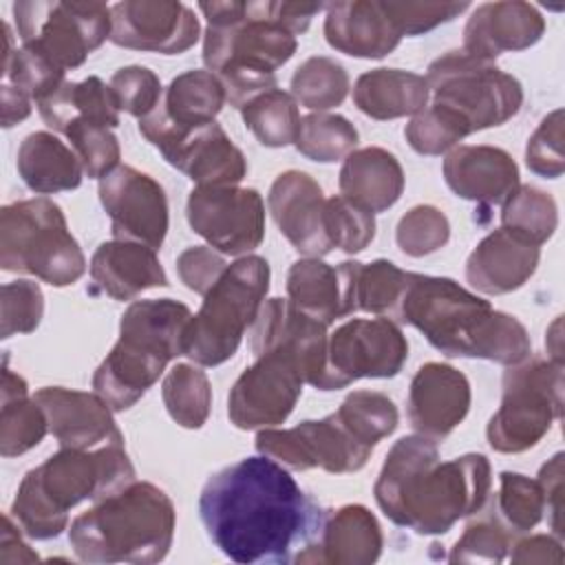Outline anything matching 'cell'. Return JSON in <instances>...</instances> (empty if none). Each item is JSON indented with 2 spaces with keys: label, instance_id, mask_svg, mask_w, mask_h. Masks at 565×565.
Masks as SVG:
<instances>
[{
  "label": "cell",
  "instance_id": "26",
  "mask_svg": "<svg viewBox=\"0 0 565 565\" xmlns=\"http://www.w3.org/2000/svg\"><path fill=\"white\" fill-rule=\"evenodd\" d=\"M545 31V20L530 2H483L466 22L463 51L481 60L494 62L508 51L534 46Z\"/></svg>",
  "mask_w": 565,
  "mask_h": 565
},
{
  "label": "cell",
  "instance_id": "37",
  "mask_svg": "<svg viewBox=\"0 0 565 565\" xmlns=\"http://www.w3.org/2000/svg\"><path fill=\"white\" fill-rule=\"evenodd\" d=\"M287 296L298 311L327 327L340 318V276L320 258H300L289 267Z\"/></svg>",
  "mask_w": 565,
  "mask_h": 565
},
{
  "label": "cell",
  "instance_id": "48",
  "mask_svg": "<svg viewBox=\"0 0 565 565\" xmlns=\"http://www.w3.org/2000/svg\"><path fill=\"white\" fill-rule=\"evenodd\" d=\"M324 232L333 247L358 254L375 236V216L342 194L331 196L324 203Z\"/></svg>",
  "mask_w": 565,
  "mask_h": 565
},
{
  "label": "cell",
  "instance_id": "59",
  "mask_svg": "<svg viewBox=\"0 0 565 565\" xmlns=\"http://www.w3.org/2000/svg\"><path fill=\"white\" fill-rule=\"evenodd\" d=\"M0 95H2V104L0 106H2V126L4 128H11L18 121L29 117L31 102H33L29 95H24L20 88H15V86H11L7 82H2Z\"/></svg>",
  "mask_w": 565,
  "mask_h": 565
},
{
  "label": "cell",
  "instance_id": "23",
  "mask_svg": "<svg viewBox=\"0 0 565 565\" xmlns=\"http://www.w3.org/2000/svg\"><path fill=\"white\" fill-rule=\"evenodd\" d=\"M33 397L42 406L49 430L62 448L88 450L104 444H124L113 408L97 393L44 386Z\"/></svg>",
  "mask_w": 565,
  "mask_h": 565
},
{
  "label": "cell",
  "instance_id": "40",
  "mask_svg": "<svg viewBox=\"0 0 565 565\" xmlns=\"http://www.w3.org/2000/svg\"><path fill=\"white\" fill-rule=\"evenodd\" d=\"M488 508L512 536H521L534 530L545 514V503H543V492L539 481L510 470L499 475V490L490 499Z\"/></svg>",
  "mask_w": 565,
  "mask_h": 565
},
{
  "label": "cell",
  "instance_id": "36",
  "mask_svg": "<svg viewBox=\"0 0 565 565\" xmlns=\"http://www.w3.org/2000/svg\"><path fill=\"white\" fill-rule=\"evenodd\" d=\"M49 433V422L35 397H29L24 377L4 366L0 411V455L18 457L35 448Z\"/></svg>",
  "mask_w": 565,
  "mask_h": 565
},
{
  "label": "cell",
  "instance_id": "12",
  "mask_svg": "<svg viewBox=\"0 0 565 565\" xmlns=\"http://www.w3.org/2000/svg\"><path fill=\"white\" fill-rule=\"evenodd\" d=\"M22 46L60 71L77 68L110 38V7L104 2L22 0L13 4Z\"/></svg>",
  "mask_w": 565,
  "mask_h": 565
},
{
  "label": "cell",
  "instance_id": "11",
  "mask_svg": "<svg viewBox=\"0 0 565 565\" xmlns=\"http://www.w3.org/2000/svg\"><path fill=\"white\" fill-rule=\"evenodd\" d=\"M563 413V364L525 358L503 373V397L486 435L497 452H523L536 446Z\"/></svg>",
  "mask_w": 565,
  "mask_h": 565
},
{
  "label": "cell",
  "instance_id": "24",
  "mask_svg": "<svg viewBox=\"0 0 565 565\" xmlns=\"http://www.w3.org/2000/svg\"><path fill=\"white\" fill-rule=\"evenodd\" d=\"M227 102L221 79L210 71H185L166 88L159 106L139 119V132L154 141L163 135H181L212 124Z\"/></svg>",
  "mask_w": 565,
  "mask_h": 565
},
{
  "label": "cell",
  "instance_id": "30",
  "mask_svg": "<svg viewBox=\"0 0 565 565\" xmlns=\"http://www.w3.org/2000/svg\"><path fill=\"white\" fill-rule=\"evenodd\" d=\"M90 278L115 300H130L143 289L168 285L157 249L121 238L102 243L95 249L90 258Z\"/></svg>",
  "mask_w": 565,
  "mask_h": 565
},
{
  "label": "cell",
  "instance_id": "6",
  "mask_svg": "<svg viewBox=\"0 0 565 565\" xmlns=\"http://www.w3.org/2000/svg\"><path fill=\"white\" fill-rule=\"evenodd\" d=\"M174 523L172 499L154 483L132 481L75 516L68 543L84 563H159L170 552Z\"/></svg>",
  "mask_w": 565,
  "mask_h": 565
},
{
  "label": "cell",
  "instance_id": "13",
  "mask_svg": "<svg viewBox=\"0 0 565 565\" xmlns=\"http://www.w3.org/2000/svg\"><path fill=\"white\" fill-rule=\"evenodd\" d=\"M408 358V342L391 318H355L340 324L327 342L324 391L362 377H393Z\"/></svg>",
  "mask_w": 565,
  "mask_h": 565
},
{
  "label": "cell",
  "instance_id": "19",
  "mask_svg": "<svg viewBox=\"0 0 565 565\" xmlns=\"http://www.w3.org/2000/svg\"><path fill=\"white\" fill-rule=\"evenodd\" d=\"M327 324L282 298L263 302L252 329L254 358L265 351L289 353L298 362L305 382L318 391H324L327 382Z\"/></svg>",
  "mask_w": 565,
  "mask_h": 565
},
{
  "label": "cell",
  "instance_id": "33",
  "mask_svg": "<svg viewBox=\"0 0 565 565\" xmlns=\"http://www.w3.org/2000/svg\"><path fill=\"white\" fill-rule=\"evenodd\" d=\"M430 88L424 75L402 68H373L358 77L353 102L371 119H397L426 108Z\"/></svg>",
  "mask_w": 565,
  "mask_h": 565
},
{
  "label": "cell",
  "instance_id": "32",
  "mask_svg": "<svg viewBox=\"0 0 565 565\" xmlns=\"http://www.w3.org/2000/svg\"><path fill=\"white\" fill-rule=\"evenodd\" d=\"M338 276L340 316L364 311L393 318L408 280V271L399 269L395 263L384 258L371 263H340Z\"/></svg>",
  "mask_w": 565,
  "mask_h": 565
},
{
  "label": "cell",
  "instance_id": "57",
  "mask_svg": "<svg viewBox=\"0 0 565 565\" xmlns=\"http://www.w3.org/2000/svg\"><path fill=\"white\" fill-rule=\"evenodd\" d=\"M510 561L512 563H563V547L561 539L550 536V534H534L527 539L514 541L510 550Z\"/></svg>",
  "mask_w": 565,
  "mask_h": 565
},
{
  "label": "cell",
  "instance_id": "5",
  "mask_svg": "<svg viewBox=\"0 0 565 565\" xmlns=\"http://www.w3.org/2000/svg\"><path fill=\"white\" fill-rule=\"evenodd\" d=\"M132 481L135 468L124 444L62 448L24 475L9 514L26 536L55 539L66 530L71 508L88 499H106Z\"/></svg>",
  "mask_w": 565,
  "mask_h": 565
},
{
  "label": "cell",
  "instance_id": "1",
  "mask_svg": "<svg viewBox=\"0 0 565 565\" xmlns=\"http://www.w3.org/2000/svg\"><path fill=\"white\" fill-rule=\"evenodd\" d=\"M199 514L210 541L236 563H294L324 521V510L265 455L214 472Z\"/></svg>",
  "mask_w": 565,
  "mask_h": 565
},
{
  "label": "cell",
  "instance_id": "42",
  "mask_svg": "<svg viewBox=\"0 0 565 565\" xmlns=\"http://www.w3.org/2000/svg\"><path fill=\"white\" fill-rule=\"evenodd\" d=\"M347 93L349 75L344 66L327 55L305 60L291 75V97L318 113L340 106Z\"/></svg>",
  "mask_w": 565,
  "mask_h": 565
},
{
  "label": "cell",
  "instance_id": "20",
  "mask_svg": "<svg viewBox=\"0 0 565 565\" xmlns=\"http://www.w3.org/2000/svg\"><path fill=\"white\" fill-rule=\"evenodd\" d=\"M470 399V382L459 369L444 362H426L408 386V422L419 435L439 441L463 422Z\"/></svg>",
  "mask_w": 565,
  "mask_h": 565
},
{
  "label": "cell",
  "instance_id": "22",
  "mask_svg": "<svg viewBox=\"0 0 565 565\" xmlns=\"http://www.w3.org/2000/svg\"><path fill=\"white\" fill-rule=\"evenodd\" d=\"M322 188L300 170H287L269 188L267 205L280 234L307 258H320L333 249L324 232Z\"/></svg>",
  "mask_w": 565,
  "mask_h": 565
},
{
  "label": "cell",
  "instance_id": "51",
  "mask_svg": "<svg viewBox=\"0 0 565 565\" xmlns=\"http://www.w3.org/2000/svg\"><path fill=\"white\" fill-rule=\"evenodd\" d=\"M110 90L119 110L139 119L150 115L163 97L159 77L150 68L137 64L115 71L110 77Z\"/></svg>",
  "mask_w": 565,
  "mask_h": 565
},
{
  "label": "cell",
  "instance_id": "47",
  "mask_svg": "<svg viewBox=\"0 0 565 565\" xmlns=\"http://www.w3.org/2000/svg\"><path fill=\"white\" fill-rule=\"evenodd\" d=\"M408 146L419 154H441L470 135L463 119L446 106L433 104L413 115L406 130Z\"/></svg>",
  "mask_w": 565,
  "mask_h": 565
},
{
  "label": "cell",
  "instance_id": "29",
  "mask_svg": "<svg viewBox=\"0 0 565 565\" xmlns=\"http://www.w3.org/2000/svg\"><path fill=\"white\" fill-rule=\"evenodd\" d=\"M324 9V38L331 49L344 55L380 60L402 40L393 20L377 0L331 2Z\"/></svg>",
  "mask_w": 565,
  "mask_h": 565
},
{
  "label": "cell",
  "instance_id": "49",
  "mask_svg": "<svg viewBox=\"0 0 565 565\" xmlns=\"http://www.w3.org/2000/svg\"><path fill=\"white\" fill-rule=\"evenodd\" d=\"M64 135L71 141V148L77 154L86 177L102 179L119 166L121 150L117 137L113 135V128L75 121L64 130Z\"/></svg>",
  "mask_w": 565,
  "mask_h": 565
},
{
  "label": "cell",
  "instance_id": "56",
  "mask_svg": "<svg viewBox=\"0 0 565 565\" xmlns=\"http://www.w3.org/2000/svg\"><path fill=\"white\" fill-rule=\"evenodd\" d=\"M547 523L556 539H563V452H556L539 472Z\"/></svg>",
  "mask_w": 565,
  "mask_h": 565
},
{
  "label": "cell",
  "instance_id": "21",
  "mask_svg": "<svg viewBox=\"0 0 565 565\" xmlns=\"http://www.w3.org/2000/svg\"><path fill=\"white\" fill-rule=\"evenodd\" d=\"M150 143L196 185H236L247 174L243 152L216 121L181 135H163Z\"/></svg>",
  "mask_w": 565,
  "mask_h": 565
},
{
  "label": "cell",
  "instance_id": "7",
  "mask_svg": "<svg viewBox=\"0 0 565 565\" xmlns=\"http://www.w3.org/2000/svg\"><path fill=\"white\" fill-rule=\"evenodd\" d=\"M190 318V309L172 298L128 305L119 320V340L93 375L95 393L113 413L135 406L166 364L185 353Z\"/></svg>",
  "mask_w": 565,
  "mask_h": 565
},
{
  "label": "cell",
  "instance_id": "17",
  "mask_svg": "<svg viewBox=\"0 0 565 565\" xmlns=\"http://www.w3.org/2000/svg\"><path fill=\"white\" fill-rule=\"evenodd\" d=\"M99 201L110 216L115 238L159 249L168 234L163 188L132 166H117L99 179Z\"/></svg>",
  "mask_w": 565,
  "mask_h": 565
},
{
  "label": "cell",
  "instance_id": "15",
  "mask_svg": "<svg viewBox=\"0 0 565 565\" xmlns=\"http://www.w3.org/2000/svg\"><path fill=\"white\" fill-rule=\"evenodd\" d=\"M185 214L192 232L221 254H249L265 236V203L254 188L196 185Z\"/></svg>",
  "mask_w": 565,
  "mask_h": 565
},
{
  "label": "cell",
  "instance_id": "55",
  "mask_svg": "<svg viewBox=\"0 0 565 565\" xmlns=\"http://www.w3.org/2000/svg\"><path fill=\"white\" fill-rule=\"evenodd\" d=\"M225 269L227 265L223 256L210 245L188 247L177 258V271L181 282L201 296L212 289V285L223 276Z\"/></svg>",
  "mask_w": 565,
  "mask_h": 565
},
{
  "label": "cell",
  "instance_id": "28",
  "mask_svg": "<svg viewBox=\"0 0 565 565\" xmlns=\"http://www.w3.org/2000/svg\"><path fill=\"white\" fill-rule=\"evenodd\" d=\"M541 247L499 227L477 243L466 260L468 282L488 296L510 294L523 287L536 271Z\"/></svg>",
  "mask_w": 565,
  "mask_h": 565
},
{
  "label": "cell",
  "instance_id": "38",
  "mask_svg": "<svg viewBox=\"0 0 565 565\" xmlns=\"http://www.w3.org/2000/svg\"><path fill=\"white\" fill-rule=\"evenodd\" d=\"M241 117L258 143L267 148L294 143L300 124L298 102L280 88L265 90L249 99L241 108Z\"/></svg>",
  "mask_w": 565,
  "mask_h": 565
},
{
  "label": "cell",
  "instance_id": "8",
  "mask_svg": "<svg viewBox=\"0 0 565 565\" xmlns=\"http://www.w3.org/2000/svg\"><path fill=\"white\" fill-rule=\"evenodd\" d=\"M0 265L4 271L31 274L53 287L73 285L86 271V258L68 232L62 207L46 196L2 207Z\"/></svg>",
  "mask_w": 565,
  "mask_h": 565
},
{
  "label": "cell",
  "instance_id": "54",
  "mask_svg": "<svg viewBox=\"0 0 565 565\" xmlns=\"http://www.w3.org/2000/svg\"><path fill=\"white\" fill-rule=\"evenodd\" d=\"M399 35H422L463 13L468 2H382Z\"/></svg>",
  "mask_w": 565,
  "mask_h": 565
},
{
  "label": "cell",
  "instance_id": "14",
  "mask_svg": "<svg viewBox=\"0 0 565 565\" xmlns=\"http://www.w3.org/2000/svg\"><path fill=\"white\" fill-rule=\"evenodd\" d=\"M256 450L294 470L322 468L333 475L364 468L373 452L344 428L335 413L300 422L294 428H260Z\"/></svg>",
  "mask_w": 565,
  "mask_h": 565
},
{
  "label": "cell",
  "instance_id": "43",
  "mask_svg": "<svg viewBox=\"0 0 565 565\" xmlns=\"http://www.w3.org/2000/svg\"><path fill=\"white\" fill-rule=\"evenodd\" d=\"M558 225V207L556 201L534 188V185H519L510 199L503 203L501 210V227L523 236L534 245H543L552 238Z\"/></svg>",
  "mask_w": 565,
  "mask_h": 565
},
{
  "label": "cell",
  "instance_id": "35",
  "mask_svg": "<svg viewBox=\"0 0 565 565\" xmlns=\"http://www.w3.org/2000/svg\"><path fill=\"white\" fill-rule=\"evenodd\" d=\"M15 166L26 188L38 194L73 190L84 177L73 148L44 130L31 132L22 139Z\"/></svg>",
  "mask_w": 565,
  "mask_h": 565
},
{
  "label": "cell",
  "instance_id": "9",
  "mask_svg": "<svg viewBox=\"0 0 565 565\" xmlns=\"http://www.w3.org/2000/svg\"><path fill=\"white\" fill-rule=\"evenodd\" d=\"M269 289V263L263 256H243L227 265L223 276L203 296L185 331V353L201 366L230 360L247 327L254 324Z\"/></svg>",
  "mask_w": 565,
  "mask_h": 565
},
{
  "label": "cell",
  "instance_id": "41",
  "mask_svg": "<svg viewBox=\"0 0 565 565\" xmlns=\"http://www.w3.org/2000/svg\"><path fill=\"white\" fill-rule=\"evenodd\" d=\"M335 417L358 441L369 448H375L377 441L388 437L399 422V413L393 399L377 391L349 393L335 411Z\"/></svg>",
  "mask_w": 565,
  "mask_h": 565
},
{
  "label": "cell",
  "instance_id": "16",
  "mask_svg": "<svg viewBox=\"0 0 565 565\" xmlns=\"http://www.w3.org/2000/svg\"><path fill=\"white\" fill-rule=\"evenodd\" d=\"M302 371L285 351H265L234 382L227 397L230 422L241 430L274 428L282 424L300 393Z\"/></svg>",
  "mask_w": 565,
  "mask_h": 565
},
{
  "label": "cell",
  "instance_id": "2",
  "mask_svg": "<svg viewBox=\"0 0 565 565\" xmlns=\"http://www.w3.org/2000/svg\"><path fill=\"white\" fill-rule=\"evenodd\" d=\"M490 486V461L483 455L441 461L437 444L417 433L391 446L373 494L395 525L417 534H446L459 519L486 508Z\"/></svg>",
  "mask_w": 565,
  "mask_h": 565
},
{
  "label": "cell",
  "instance_id": "58",
  "mask_svg": "<svg viewBox=\"0 0 565 565\" xmlns=\"http://www.w3.org/2000/svg\"><path fill=\"white\" fill-rule=\"evenodd\" d=\"M20 525H13V516L4 514L2 521V536H0V561L2 563H33L38 554L22 541Z\"/></svg>",
  "mask_w": 565,
  "mask_h": 565
},
{
  "label": "cell",
  "instance_id": "39",
  "mask_svg": "<svg viewBox=\"0 0 565 565\" xmlns=\"http://www.w3.org/2000/svg\"><path fill=\"white\" fill-rule=\"evenodd\" d=\"M161 397L168 415L183 428H201L210 417L212 386L194 364H174L163 377Z\"/></svg>",
  "mask_w": 565,
  "mask_h": 565
},
{
  "label": "cell",
  "instance_id": "27",
  "mask_svg": "<svg viewBox=\"0 0 565 565\" xmlns=\"http://www.w3.org/2000/svg\"><path fill=\"white\" fill-rule=\"evenodd\" d=\"M441 170L457 196L486 205H503L521 185L516 161L494 146H457Z\"/></svg>",
  "mask_w": 565,
  "mask_h": 565
},
{
  "label": "cell",
  "instance_id": "3",
  "mask_svg": "<svg viewBox=\"0 0 565 565\" xmlns=\"http://www.w3.org/2000/svg\"><path fill=\"white\" fill-rule=\"evenodd\" d=\"M393 318L411 324L444 355L519 364L532 353L525 327L446 276L408 271Z\"/></svg>",
  "mask_w": 565,
  "mask_h": 565
},
{
  "label": "cell",
  "instance_id": "10",
  "mask_svg": "<svg viewBox=\"0 0 565 565\" xmlns=\"http://www.w3.org/2000/svg\"><path fill=\"white\" fill-rule=\"evenodd\" d=\"M433 104L457 113L470 135L512 119L523 106V86L494 62L459 51H448L428 66L426 75Z\"/></svg>",
  "mask_w": 565,
  "mask_h": 565
},
{
  "label": "cell",
  "instance_id": "18",
  "mask_svg": "<svg viewBox=\"0 0 565 565\" xmlns=\"http://www.w3.org/2000/svg\"><path fill=\"white\" fill-rule=\"evenodd\" d=\"M110 42L124 49L177 55L199 40V18L183 2L124 0L110 7Z\"/></svg>",
  "mask_w": 565,
  "mask_h": 565
},
{
  "label": "cell",
  "instance_id": "50",
  "mask_svg": "<svg viewBox=\"0 0 565 565\" xmlns=\"http://www.w3.org/2000/svg\"><path fill=\"white\" fill-rule=\"evenodd\" d=\"M395 238L406 256L422 258L448 243L450 223L435 205H415L399 218Z\"/></svg>",
  "mask_w": 565,
  "mask_h": 565
},
{
  "label": "cell",
  "instance_id": "46",
  "mask_svg": "<svg viewBox=\"0 0 565 565\" xmlns=\"http://www.w3.org/2000/svg\"><path fill=\"white\" fill-rule=\"evenodd\" d=\"M479 516L466 525L463 534L450 550V563H499L503 561L516 536H512L492 510H479Z\"/></svg>",
  "mask_w": 565,
  "mask_h": 565
},
{
  "label": "cell",
  "instance_id": "4",
  "mask_svg": "<svg viewBox=\"0 0 565 565\" xmlns=\"http://www.w3.org/2000/svg\"><path fill=\"white\" fill-rule=\"evenodd\" d=\"M207 18L203 62L214 73L234 108L276 88V68L298 49L276 13V2H201Z\"/></svg>",
  "mask_w": 565,
  "mask_h": 565
},
{
  "label": "cell",
  "instance_id": "34",
  "mask_svg": "<svg viewBox=\"0 0 565 565\" xmlns=\"http://www.w3.org/2000/svg\"><path fill=\"white\" fill-rule=\"evenodd\" d=\"M44 124L57 132H64L75 121L99 124L106 128L119 126V106L99 77H86L82 82H64L51 95L38 102Z\"/></svg>",
  "mask_w": 565,
  "mask_h": 565
},
{
  "label": "cell",
  "instance_id": "31",
  "mask_svg": "<svg viewBox=\"0 0 565 565\" xmlns=\"http://www.w3.org/2000/svg\"><path fill=\"white\" fill-rule=\"evenodd\" d=\"M338 185L344 199L375 214L388 210L402 196L404 170L393 152L369 146L344 157Z\"/></svg>",
  "mask_w": 565,
  "mask_h": 565
},
{
  "label": "cell",
  "instance_id": "44",
  "mask_svg": "<svg viewBox=\"0 0 565 565\" xmlns=\"http://www.w3.org/2000/svg\"><path fill=\"white\" fill-rule=\"evenodd\" d=\"M355 143V126L347 117L331 113H311L307 117H300L294 139V146L300 154L320 163H331L347 157L349 152H353Z\"/></svg>",
  "mask_w": 565,
  "mask_h": 565
},
{
  "label": "cell",
  "instance_id": "45",
  "mask_svg": "<svg viewBox=\"0 0 565 565\" xmlns=\"http://www.w3.org/2000/svg\"><path fill=\"white\" fill-rule=\"evenodd\" d=\"M4 53H2V82L20 88L31 99L40 102L51 95L60 84H64V71L53 66L38 53L20 46L13 49V35L2 22Z\"/></svg>",
  "mask_w": 565,
  "mask_h": 565
},
{
  "label": "cell",
  "instance_id": "60",
  "mask_svg": "<svg viewBox=\"0 0 565 565\" xmlns=\"http://www.w3.org/2000/svg\"><path fill=\"white\" fill-rule=\"evenodd\" d=\"M545 340H554V347L550 351V360L561 362L563 364V351H561V316L554 320V324L547 329V338Z\"/></svg>",
  "mask_w": 565,
  "mask_h": 565
},
{
  "label": "cell",
  "instance_id": "53",
  "mask_svg": "<svg viewBox=\"0 0 565 565\" xmlns=\"http://www.w3.org/2000/svg\"><path fill=\"white\" fill-rule=\"evenodd\" d=\"M527 168L545 179H558L565 170L563 157V110L556 108L532 132L525 146Z\"/></svg>",
  "mask_w": 565,
  "mask_h": 565
},
{
  "label": "cell",
  "instance_id": "52",
  "mask_svg": "<svg viewBox=\"0 0 565 565\" xmlns=\"http://www.w3.org/2000/svg\"><path fill=\"white\" fill-rule=\"evenodd\" d=\"M44 313V296L38 282L15 280L2 285V338L15 333H31Z\"/></svg>",
  "mask_w": 565,
  "mask_h": 565
},
{
  "label": "cell",
  "instance_id": "25",
  "mask_svg": "<svg viewBox=\"0 0 565 565\" xmlns=\"http://www.w3.org/2000/svg\"><path fill=\"white\" fill-rule=\"evenodd\" d=\"M382 547L384 539L375 514L360 503H349L324 512L316 541L294 563L369 565L380 558Z\"/></svg>",
  "mask_w": 565,
  "mask_h": 565
}]
</instances>
